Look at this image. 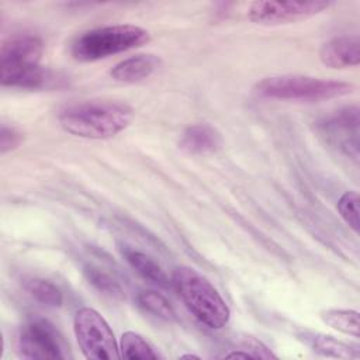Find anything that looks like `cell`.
<instances>
[{"instance_id": "15", "label": "cell", "mask_w": 360, "mask_h": 360, "mask_svg": "<svg viewBox=\"0 0 360 360\" xmlns=\"http://www.w3.org/2000/svg\"><path fill=\"white\" fill-rule=\"evenodd\" d=\"M121 253L124 256V259L127 260V263L145 280L160 285V287H170L172 281L169 280L166 271L162 269V266L153 259L150 257L148 253L141 252L138 249L129 248V246H122L121 248Z\"/></svg>"}, {"instance_id": "12", "label": "cell", "mask_w": 360, "mask_h": 360, "mask_svg": "<svg viewBox=\"0 0 360 360\" xmlns=\"http://www.w3.org/2000/svg\"><path fill=\"white\" fill-rule=\"evenodd\" d=\"M221 143V134L217 131V128L207 122L187 127L179 141L180 149L190 155L214 153L219 149Z\"/></svg>"}, {"instance_id": "2", "label": "cell", "mask_w": 360, "mask_h": 360, "mask_svg": "<svg viewBox=\"0 0 360 360\" xmlns=\"http://www.w3.org/2000/svg\"><path fill=\"white\" fill-rule=\"evenodd\" d=\"M172 284L188 311L207 328L221 329L231 318V309L211 281L188 266L173 270Z\"/></svg>"}, {"instance_id": "14", "label": "cell", "mask_w": 360, "mask_h": 360, "mask_svg": "<svg viewBox=\"0 0 360 360\" xmlns=\"http://www.w3.org/2000/svg\"><path fill=\"white\" fill-rule=\"evenodd\" d=\"M298 336L314 352L322 356L336 357V359H359L360 357V350L357 345L338 340L333 336L318 333V332H308V330L302 332Z\"/></svg>"}, {"instance_id": "23", "label": "cell", "mask_w": 360, "mask_h": 360, "mask_svg": "<svg viewBox=\"0 0 360 360\" xmlns=\"http://www.w3.org/2000/svg\"><path fill=\"white\" fill-rule=\"evenodd\" d=\"M180 357L181 359H198V356H195V354H183Z\"/></svg>"}, {"instance_id": "11", "label": "cell", "mask_w": 360, "mask_h": 360, "mask_svg": "<svg viewBox=\"0 0 360 360\" xmlns=\"http://www.w3.org/2000/svg\"><path fill=\"white\" fill-rule=\"evenodd\" d=\"M44 44L37 35L14 34L0 46V63H39Z\"/></svg>"}, {"instance_id": "18", "label": "cell", "mask_w": 360, "mask_h": 360, "mask_svg": "<svg viewBox=\"0 0 360 360\" xmlns=\"http://www.w3.org/2000/svg\"><path fill=\"white\" fill-rule=\"evenodd\" d=\"M321 318L328 326L338 332L353 338H359L360 335L359 312L354 309H326L321 312Z\"/></svg>"}, {"instance_id": "21", "label": "cell", "mask_w": 360, "mask_h": 360, "mask_svg": "<svg viewBox=\"0 0 360 360\" xmlns=\"http://www.w3.org/2000/svg\"><path fill=\"white\" fill-rule=\"evenodd\" d=\"M338 211L343 221L354 231L359 232V194L356 190L345 191L338 200Z\"/></svg>"}, {"instance_id": "3", "label": "cell", "mask_w": 360, "mask_h": 360, "mask_svg": "<svg viewBox=\"0 0 360 360\" xmlns=\"http://www.w3.org/2000/svg\"><path fill=\"white\" fill-rule=\"evenodd\" d=\"M354 86L340 80H326L301 75H281L264 77L256 83L255 90L266 98L314 103L336 98L352 93Z\"/></svg>"}, {"instance_id": "1", "label": "cell", "mask_w": 360, "mask_h": 360, "mask_svg": "<svg viewBox=\"0 0 360 360\" xmlns=\"http://www.w3.org/2000/svg\"><path fill=\"white\" fill-rule=\"evenodd\" d=\"M132 117V107L124 101L87 100L68 105L58 120L60 127L75 136L107 139L124 131Z\"/></svg>"}, {"instance_id": "13", "label": "cell", "mask_w": 360, "mask_h": 360, "mask_svg": "<svg viewBox=\"0 0 360 360\" xmlns=\"http://www.w3.org/2000/svg\"><path fill=\"white\" fill-rule=\"evenodd\" d=\"M162 60L158 55L141 53L118 62L110 72L111 77L121 83H135L149 77L158 70Z\"/></svg>"}, {"instance_id": "10", "label": "cell", "mask_w": 360, "mask_h": 360, "mask_svg": "<svg viewBox=\"0 0 360 360\" xmlns=\"http://www.w3.org/2000/svg\"><path fill=\"white\" fill-rule=\"evenodd\" d=\"M321 62L332 69H347L360 63V38L359 35L335 37L319 49Z\"/></svg>"}, {"instance_id": "20", "label": "cell", "mask_w": 360, "mask_h": 360, "mask_svg": "<svg viewBox=\"0 0 360 360\" xmlns=\"http://www.w3.org/2000/svg\"><path fill=\"white\" fill-rule=\"evenodd\" d=\"M83 271H84V276L89 280V283L100 292L114 297V298H121L124 295V291H122L120 283L105 270H103L94 264H86Z\"/></svg>"}, {"instance_id": "8", "label": "cell", "mask_w": 360, "mask_h": 360, "mask_svg": "<svg viewBox=\"0 0 360 360\" xmlns=\"http://www.w3.org/2000/svg\"><path fill=\"white\" fill-rule=\"evenodd\" d=\"M318 128L328 143L346 156L359 158V108L349 105L326 115L318 122Z\"/></svg>"}, {"instance_id": "19", "label": "cell", "mask_w": 360, "mask_h": 360, "mask_svg": "<svg viewBox=\"0 0 360 360\" xmlns=\"http://www.w3.org/2000/svg\"><path fill=\"white\" fill-rule=\"evenodd\" d=\"M138 305L145 311L165 321H173L176 318V312L170 302L159 292L153 290H143L138 292L136 297Z\"/></svg>"}, {"instance_id": "5", "label": "cell", "mask_w": 360, "mask_h": 360, "mask_svg": "<svg viewBox=\"0 0 360 360\" xmlns=\"http://www.w3.org/2000/svg\"><path fill=\"white\" fill-rule=\"evenodd\" d=\"M73 330L79 347L90 360L121 359L112 329L105 318L96 309L80 308L73 319Z\"/></svg>"}, {"instance_id": "16", "label": "cell", "mask_w": 360, "mask_h": 360, "mask_svg": "<svg viewBox=\"0 0 360 360\" xmlns=\"http://www.w3.org/2000/svg\"><path fill=\"white\" fill-rule=\"evenodd\" d=\"M22 288L31 295L34 300L41 302L42 305L58 308L63 302L62 291L49 280L41 277H25L22 278Z\"/></svg>"}, {"instance_id": "6", "label": "cell", "mask_w": 360, "mask_h": 360, "mask_svg": "<svg viewBox=\"0 0 360 360\" xmlns=\"http://www.w3.org/2000/svg\"><path fill=\"white\" fill-rule=\"evenodd\" d=\"M17 350L22 359L56 360L68 357V347L58 329L41 316L30 318L21 328Z\"/></svg>"}, {"instance_id": "4", "label": "cell", "mask_w": 360, "mask_h": 360, "mask_svg": "<svg viewBox=\"0 0 360 360\" xmlns=\"http://www.w3.org/2000/svg\"><path fill=\"white\" fill-rule=\"evenodd\" d=\"M149 39V31L134 24L97 27L83 32L75 39L72 44V55L77 60H98L142 46Z\"/></svg>"}, {"instance_id": "7", "label": "cell", "mask_w": 360, "mask_h": 360, "mask_svg": "<svg viewBox=\"0 0 360 360\" xmlns=\"http://www.w3.org/2000/svg\"><path fill=\"white\" fill-rule=\"evenodd\" d=\"M330 3L321 0L311 1H253L248 7V18L255 24L278 25L290 24L314 17L328 8Z\"/></svg>"}, {"instance_id": "22", "label": "cell", "mask_w": 360, "mask_h": 360, "mask_svg": "<svg viewBox=\"0 0 360 360\" xmlns=\"http://www.w3.org/2000/svg\"><path fill=\"white\" fill-rule=\"evenodd\" d=\"M22 139L24 138H22L21 132H18L13 127H7L3 124L1 131H0V152L4 155L10 150H14L15 148L20 146Z\"/></svg>"}, {"instance_id": "9", "label": "cell", "mask_w": 360, "mask_h": 360, "mask_svg": "<svg viewBox=\"0 0 360 360\" xmlns=\"http://www.w3.org/2000/svg\"><path fill=\"white\" fill-rule=\"evenodd\" d=\"M0 82L6 87L37 90L49 87L55 76L39 63H0Z\"/></svg>"}, {"instance_id": "17", "label": "cell", "mask_w": 360, "mask_h": 360, "mask_svg": "<svg viewBox=\"0 0 360 360\" xmlns=\"http://www.w3.org/2000/svg\"><path fill=\"white\" fill-rule=\"evenodd\" d=\"M120 354L128 360H146L159 359L153 346L139 333L127 330L122 333L120 340Z\"/></svg>"}]
</instances>
